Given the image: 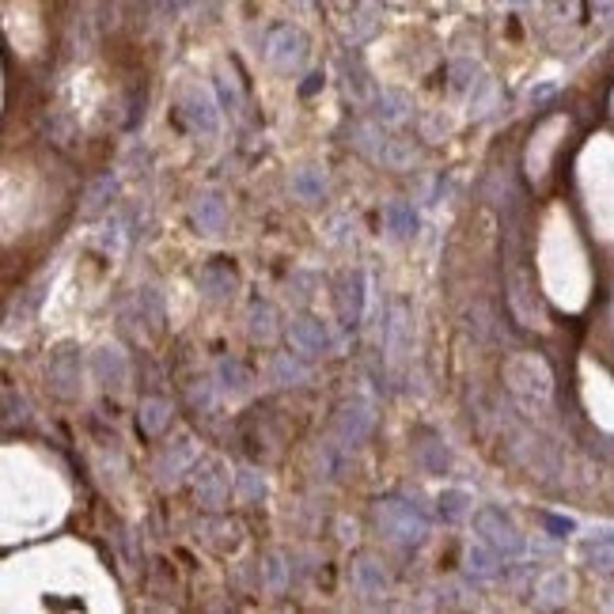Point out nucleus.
<instances>
[{"instance_id":"f257e3e1","label":"nucleus","mask_w":614,"mask_h":614,"mask_svg":"<svg viewBox=\"0 0 614 614\" xmlns=\"http://www.w3.org/2000/svg\"><path fill=\"white\" fill-rule=\"evenodd\" d=\"M376 520H379V531L391 542H398V546H418L428 535V520L406 501H379Z\"/></svg>"},{"instance_id":"f03ea898","label":"nucleus","mask_w":614,"mask_h":614,"mask_svg":"<svg viewBox=\"0 0 614 614\" xmlns=\"http://www.w3.org/2000/svg\"><path fill=\"white\" fill-rule=\"evenodd\" d=\"M474 531L482 535V542L505 558H520L523 554V535L516 531V523L505 520V512L497 508H478L474 512Z\"/></svg>"},{"instance_id":"7ed1b4c3","label":"nucleus","mask_w":614,"mask_h":614,"mask_svg":"<svg viewBox=\"0 0 614 614\" xmlns=\"http://www.w3.org/2000/svg\"><path fill=\"white\" fill-rule=\"evenodd\" d=\"M304 57H307V38L304 31H296V27H274L266 38V61L281 68V73H292V68L304 65Z\"/></svg>"},{"instance_id":"20e7f679","label":"nucleus","mask_w":614,"mask_h":614,"mask_svg":"<svg viewBox=\"0 0 614 614\" xmlns=\"http://www.w3.org/2000/svg\"><path fill=\"white\" fill-rule=\"evenodd\" d=\"M289 341L299 356H319V353L331 349V338H326V326L319 319H292Z\"/></svg>"},{"instance_id":"39448f33","label":"nucleus","mask_w":614,"mask_h":614,"mask_svg":"<svg viewBox=\"0 0 614 614\" xmlns=\"http://www.w3.org/2000/svg\"><path fill=\"white\" fill-rule=\"evenodd\" d=\"M50 383H53V391L61 395V398H76L80 395V356L73 349L53 353V361H50Z\"/></svg>"},{"instance_id":"423d86ee","label":"nucleus","mask_w":614,"mask_h":614,"mask_svg":"<svg viewBox=\"0 0 614 614\" xmlns=\"http://www.w3.org/2000/svg\"><path fill=\"white\" fill-rule=\"evenodd\" d=\"M197 289H202L209 299L235 296V269L224 259H212L209 266H202V274H197Z\"/></svg>"},{"instance_id":"0eeeda50","label":"nucleus","mask_w":614,"mask_h":614,"mask_svg":"<svg viewBox=\"0 0 614 614\" xmlns=\"http://www.w3.org/2000/svg\"><path fill=\"white\" fill-rule=\"evenodd\" d=\"M182 110H187V118L197 125V130H205V133H217V103H212V95L202 92V88H190L187 99H182Z\"/></svg>"},{"instance_id":"6e6552de","label":"nucleus","mask_w":614,"mask_h":614,"mask_svg":"<svg viewBox=\"0 0 614 614\" xmlns=\"http://www.w3.org/2000/svg\"><path fill=\"white\" fill-rule=\"evenodd\" d=\"M338 433L346 436V444H361V440H368V433H372V410H368L364 403L356 406H346L338 418Z\"/></svg>"},{"instance_id":"1a4fd4ad","label":"nucleus","mask_w":614,"mask_h":614,"mask_svg":"<svg viewBox=\"0 0 614 614\" xmlns=\"http://www.w3.org/2000/svg\"><path fill=\"white\" fill-rule=\"evenodd\" d=\"M224 220H227V209H224V202L217 194H202L194 202V224H197V232L202 235H217L224 227Z\"/></svg>"},{"instance_id":"9d476101","label":"nucleus","mask_w":614,"mask_h":614,"mask_svg":"<svg viewBox=\"0 0 614 614\" xmlns=\"http://www.w3.org/2000/svg\"><path fill=\"white\" fill-rule=\"evenodd\" d=\"M95 376L103 387H122L125 379H130V364H125V356L118 349H99L95 353Z\"/></svg>"},{"instance_id":"9b49d317","label":"nucleus","mask_w":614,"mask_h":614,"mask_svg":"<svg viewBox=\"0 0 614 614\" xmlns=\"http://www.w3.org/2000/svg\"><path fill=\"white\" fill-rule=\"evenodd\" d=\"M361 307H364V277L346 274V281H341V296H338V311H341V319H346V326H356Z\"/></svg>"},{"instance_id":"f8f14e48","label":"nucleus","mask_w":614,"mask_h":614,"mask_svg":"<svg viewBox=\"0 0 614 614\" xmlns=\"http://www.w3.org/2000/svg\"><path fill=\"white\" fill-rule=\"evenodd\" d=\"M224 497H227V478L217 466H205L202 474H197V501H202L205 508H220Z\"/></svg>"},{"instance_id":"ddd939ff","label":"nucleus","mask_w":614,"mask_h":614,"mask_svg":"<svg viewBox=\"0 0 614 614\" xmlns=\"http://www.w3.org/2000/svg\"><path fill=\"white\" fill-rule=\"evenodd\" d=\"M353 580H356V588L368 592V595H376V592L387 588V573H383V565L372 562V558H361L353 565Z\"/></svg>"},{"instance_id":"4468645a","label":"nucleus","mask_w":614,"mask_h":614,"mask_svg":"<svg viewBox=\"0 0 614 614\" xmlns=\"http://www.w3.org/2000/svg\"><path fill=\"white\" fill-rule=\"evenodd\" d=\"M167 425H171V406L167 403H160V398L140 403V428H145L148 436H160Z\"/></svg>"},{"instance_id":"2eb2a0df","label":"nucleus","mask_w":614,"mask_h":614,"mask_svg":"<svg viewBox=\"0 0 614 614\" xmlns=\"http://www.w3.org/2000/svg\"><path fill=\"white\" fill-rule=\"evenodd\" d=\"M326 190V175L315 167H307V171H299V175L292 179V194L299 197V202H319Z\"/></svg>"},{"instance_id":"dca6fc26","label":"nucleus","mask_w":614,"mask_h":614,"mask_svg":"<svg viewBox=\"0 0 614 614\" xmlns=\"http://www.w3.org/2000/svg\"><path fill=\"white\" fill-rule=\"evenodd\" d=\"M383 220L395 235H413V227H418V217H413V205L410 202H391L383 209Z\"/></svg>"},{"instance_id":"f3484780","label":"nucleus","mask_w":614,"mask_h":614,"mask_svg":"<svg viewBox=\"0 0 614 614\" xmlns=\"http://www.w3.org/2000/svg\"><path fill=\"white\" fill-rule=\"evenodd\" d=\"M304 368H299L292 356H274V364H269V379L277 383V387H296V383H304Z\"/></svg>"},{"instance_id":"a211bd4d","label":"nucleus","mask_w":614,"mask_h":614,"mask_svg":"<svg viewBox=\"0 0 614 614\" xmlns=\"http://www.w3.org/2000/svg\"><path fill=\"white\" fill-rule=\"evenodd\" d=\"M376 107H379V122H403L410 114V99L403 92H383Z\"/></svg>"},{"instance_id":"6ab92c4d","label":"nucleus","mask_w":614,"mask_h":614,"mask_svg":"<svg viewBox=\"0 0 614 614\" xmlns=\"http://www.w3.org/2000/svg\"><path fill=\"white\" fill-rule=\"evenodd\" d=\"M277 331H274V307L269 304H254L251 307V338L254 341H269Z\"/></svg>"},{"instance_id":"aec40b11","label":"nucleus","mask_w":614,"mask_h":614,"mask_svg":"<svg viewBox=\"0 0 614 614\" xmlns=\"http://www.w3.org/2000/svg\"><path fill=\"white\" fill-rule=\"evenodd\" d=\"M220 379H224V387H227V391H235V395L251 391V383H254V376H251L239 361H224V364H220Z\"/></svg>"},{"instance_id":"412c9836","label":"nucleus","mask_w":614,"mask_h":614,"mask_svg":"<svg viewBox=\"0 0 614 614\" xmlns=\"http://www.w3.org/2000/svg\"><path fill=\"white\" fill-rule=\"evenodd\" d=\"M584 554H588V562L595 569H603V573H614V538H595L584 546Z\"/></svg>"},{"instance_id":"4be33fe9","label":"nucleus","mask_w":614,"mask_h":614,"mask_svg":"<svg viewBox=\"0 0 614 614\" xmlns=\"http://www.w3.org/2000/svg\"><path fill=\"white\" fill-rule=\"evenodd\" d=\"M497 554V550H493ZM490 554V546H474L466 554V565H470V573H478V577H497V558Z\"/></svg>"},{"instance_id":"5701e85b","label":"nucleus","mask_w":614,"mask_h":614,"mask_svg":"<svg viewBox=\"0 0 614 614\" xmlns=\"http://www.w3.org/2000/svg\"><path fill=\"white\" fill-rule=\"evenodd\" d=\"M440 516H448V520L466 516V493L463 490H451V493L440 497Z\"/></svg>"},{"instance_id":"b1692460","label":"nucleus","mask_w":614,"mask_h":614,"mask_svg":"<svg viewBox=\"0 0 614 614\" xmlns=\"http://www.w3.org/2000/svg\"><path fill=\"white\" fill-rule=\"evenodd\" d=\"M235 485H239L243 497H262L266 493V482H262V474H254V470H243V474L235 478Z\"/></svg>"},{"instance_id":"393cba45","label":"nucleus","mask_w":614,"mask_h":614,"mask_svg":"<svg viewBox=\"0 0 614 614\" xmlns=\"http://www.w3.org/2000/svg\"><path fill=\"white\" fill-rule=\"evenodd\" d=\"M538 592H542V595H546V599H542V603H546V607H550V603H562V595L569 592V580H565V577L558 573V577H550L546 584H542V588H538Z\"/></svg>"},{"instance_id":"a878e982","label":"nucleus","mask_w":614,"mask_h":614,"mask_svg":"<svg viewBox=\"0 0 614 614\" xmlns=\"http://www.w3.org/2000/svg\"><path fill=\"white\" fill-rule=\"evenodd\" d=\"M107 190H114V179H103V182H99V190L88 197V209H99V205H103V194Z\"/></svg>"},{"instance_id":"bb28decb","label":"nucleus","mask_w":614,"mask_h":614,"mask_svg":"<svg viewBox=\"0 0 614 614\" xmlns=\"http://www.w3.org/2000/svg\"><path fill=\"white\" fill-rule=\"evenodd\" d=\"M220 95H224V103L239 107V92H235V84H227V76H220Z\"/></svg>"},{"instance_id":"cd10ccee","label":"nucleus","mask_w":614,"mask_h":614,"mask_svg":"<svg viewBox=\"0 0 614 614\" xmlns=\"http://www.w3.org/2000/svg\"><path fill=\"white\" fill-rule=\"evenodd\" d=\"M205 4H212V0H190V8H205Z\"/></svg>"},{"instance_id":"c85d7f7f","label":"nucleus","mask_w":614,"mask_h":614,"mask_svg":"<svg viewBox=\"0 0 614 614\" xmlns=\"http://www.w3.org/2000/svg\"><path fill=\"white\" fill-rule=\"evenodd\" d=\"M599 4H603V12H614V0H599Z\"/></svg>"}]
</instances>
